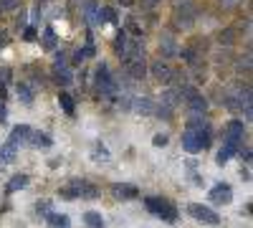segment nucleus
<instances>
[{
    "label": "nucleus",
    "mask_w": 253,
    "mask_h": 228,
    "mask_svg": "<svg viewBox=\"0 0 253 228\" xmlns=\"http://www.w3.org/2000/svg\"><path fill=\"white\" fill-rule=\"evenodd\" d=\"M132 109L137 112V114H142V117H150V114H155V101L152 99H134V104H132Z\"/></svg>",
    "instance_id": "10"
},
{
    "label": "nucleus",
    "mask_w": 253,
    "mask_h": 228,
    "mask_svg": "<svg viewBox=\"0 0 253 228\" xmlns=\"http://www.w3.org/2000/svg\"><path fill=\"white\" fill-rule=\"evenodd\" d=\"M187 213L193 216L195 221L208 223V226H218V223H220V216H218L215 211H210L208 205H200V203H190V205H187Z\"/></svg>",
    "instance_id": "4"
},
{
    "label": "nucleus",
    "mask_w": 253,
    "mask_h": 228,
    "mask_svg": "<svg viewBox=\"0 0 253 228\" xmlns=\"http://www.w3.org/2000/svg\"><path fill=\"white\" fill-rule=\"evenodd\" d=\"M96 20H99V23H114V20H117V13H114V8H101Z\"/></svg>",
    "instance_id": "20"
},
{
    "label": "nucleus",
    "mask_w": 253,
    "mask_h": 228,
    "mask_svg": "<svg viewBox=\"0 0 253 228\" xmlns=\"http://www.w3.org/2000/svg\"><path fill=\"white\" fill-rule=\"evenodd\" d=\"M0 119H5V107L0 104Z\"/></svg>",
    "instance_id": "37"
},
{
    "label": "nucleus",
    "mask_w": 253,
    "mask_h": 228,
    "mask_svg": "<svg viewBox=\"0 0 253 228\" xmlns=\"http://www.w3.org/2000/svg\"><path fill=\"white\" fill-rule=\"evenodd\" d=\"M79 195H81L79 180H74V182H69V185H63V188H61V198H66V200H74V198H79Z\"/></svg>",
    "instance_id": "16"
},
{
    "label": "nucleus",
    "mask_w": 253,
    "mask_h": 228,
    "mask_svg": "<svg viewBox=\"0 0 253 228\" xmlns=\"http://www.w3.org/2000/svg\"><path fill=\"white\" fill-rule=\"evenodd\" d=\"M79 190H81V198H96V185L86 182V180H79Z\"/></svg>",
    "instance_id": "19"
},
{
    "label": "nucleus",
    "mask_w": 253,
    "mask_h": 228,
    "mask_svg": "<svg viewBox=\"0 0 253 228\" xmlns=\"http://www.w3.org/2000/svg\"><path fill=\"white\" fill-rule=\"evenodd\" d=\"M160 51H162V56H177V44H175L170 36H165L160 41Z\"/></svg>",
    "instance_id": "15"
},
{
    "label": "nucleus",
    "mask_w": 253,
    "mask_h": 228,
    "mask_svg": "<svg viewBox=\"0 0 253 228\" xmlns=\"http://www.w3.org/2000/svg\"><path fill=\"white\" fill-rule=\"evenodd\" d=\"M185 101H187V107L193 114H205L208 112V101L203 94H198L195 89H185Z\"/></svg>",
    "instance_id": "5"
},
{
    "label": "nucleus",
    "mask_w": 253,
    "mask_h": 228,
    "mask_svg": "<svg viewBox=\"0 0 253 228\" xmlns=\"http://www.w3.org/2000/svg\"><path fill=\"white\" fill-rule=\"evenodd\" d=\"M26 185H28V175H23V173L13 175L10 182L5 185V193H15V190H20V188H26Z\"/></svg>",
    "instance_id": "14"
},
{
    "label": "nucleus",
    "mask_w": 253,
    "mask_h": 228,
    "mask_svg": "<svg viewBox=\"0 0 253 228\" xmlns=\"http://www.w3.org/2000/svg\"><path fill=\"white\" fill-rule=\"evenodd\" d=\"M58 104H61V109L66 112L69 117L76 114V104H74V99H71L69 94H58Z\"/></svg>",
    "instance_id": "17"
},
{
    "label": "nucleus",
    "mask_w": 253,
    "mask_h": 228,
    "mask_svg": "<svg viewBox=\"0 0 253 228\" xmlns=\"http://www.w3.org/2000/svg\"><path fill=\"white\" fill-rule=\"evenodd\" d=\"M18 0H0V13H8V10H15Z\"/></svg>",
    "instance_id": "29"
},
{
    "label": "nucleus",
    "mask_w": 253,
    "mask_h": 228,
    "mask_svg": "<svg viewBox=\"0 0 253 228\" xmlns=\"http://www.w3.org/2000/svg\"><path fill=\"white\" fill-rule=\"evenodd\" d=\"M218 41H220L223 46H233V44H236V33H233V28H225V31H220Z\"/></svg>",
    "instance_id": "22"
},
{
    "label": "nucleus",
    "mask_w": 253,
    "mask_h": 228,
    "mask_svg": "<svg viewBox=\"0 0 253 228\" xmlns=\"http://www.w3.org/2000/svg\"><path fill=\"white\" fill-rule=\"evenodd\" d=\"M144 205H147V211H152L155 216H160V218L167 221V223L177 221V208H175L170 200H165V198H147Z\"/></svg>",
    "instance_id": "1"
},
{
    "label": "nucleus",
    "mask_w": 253,
    "mask_h": 228,
    "mask_svg": "<svg viewBox=\"0 0 253 228\" xmlns=\"http://www.w3.org/2000/svg\"><path fill=\"white\" fill-rule=\"evenodd\" d=\"M119 3H122V5H132V0H119Z\"/></svg>",
    "instance_id": "38"
},
{
    "label": "nucleus",
    "mask_w": 253,
    "mask_h": 228,
    "mask_svg": "<svg viewBox=\"0 0 253 228\" xmlns=\"http://www.w3.org/2000/svg\"><path fill=\"white\" fill-rule=\"evenodd\" d=\"M150 71H152V76H155V79L160 81V84H167V81L172 79V69L167 66L162 58H160V61H155V64L150 66Z\"/></svg>",
    "instance_id": "8"
},
{
    "label": "nucleus",
    "mask_w": 253,
    "mask_h": 228,
    "mask_svg": "<svg viewBox=\"0 0 253 228\" xmlns=\"http://www.w3.org/2000/svg\"><path fill=\"white\" fill-rule=\"evenodd\" d=\"M46 221H48V226H51V228H69V226H71L69 216H63V213H53V211L46 216Z\"/></svg>",
    "instance_id": "12"
},
{
    "label": "nucleus",
    "mask_w": 253,
    "mask_h": 228,
    "mask_svg": "<svg viewBox=\"0 0 253 228\" xmlns=\"http://www.w3.org/2000/svg\"><path fill=\"white\" fill-rule=\"evenodd\" d=\"M96 3H86V10H84V18H86V20H91V23H94V20H96Z\"/></svg>",
    "instance_id": "27"
},
{
    "label": "nucleus",
    "mask_w": 253,
    "mask_h": 228,
    "mask_svg": "<svg viewBox=\"0 0 253 228\" xmlns=\"http://www.w3.org/2000/svg\"><path fill=\"white\" fill-rule=\"evenodd\" d=\"M109 190H112V195L117 200H134L139 195V190L134 188V185H129V182H114Z\"/></svg>",
    "instance_id": "6"
},
{
    "label": "nucleus",
    "mask_w": 253,
    "mask_h": 228,
    "mask_svg": "<svg viewBox=\"0 0 253 228\" xmlns=\"http://www.w3.org/2000/svg\"><path fill=\"white\" fill-rule=\"evenodd\" d=\"M84 221H86L89 228H104V218H101V213H96V211H89L86 216H84Z\"/></svg>",
    "instance_id": "18"
},
{
    "label": "nucleus",
    "mask_w": 253,
    "mask_h": 228,
    "mask_svg": "<svg viewBox=\"0 0 253 228\" xmlns=\"http://www.w3.org/2000/svg\"><path fill=\"white\" fill-rule=\"evenodd\" d=\"M94 160H101V162L109 160V152H107V147H104V144H96V147H94Z\"/></svg>",
    "instance_id": "26"
},
{
    "label": "nucleus",
    "mask_w": 253,
    "mask_h": 228,
    "mask_svg": "<svg viewBox=\"0 0 253 228\" xmlns=\"http://www.w3.org/2000/svg\"><path fill=\"white\" fill-rule=\"evenodd\" d=\"M152 142H155V147H162V144H167V135H157Z\"/></svg>",
    "instance_id": "31"
},
{
    "label": "nucleus",
    "mask_w": 253,
    "mask_h": 228,
    "mask_svg": "<svg viewBox=\"0 0 253 228\" xmlns=\"http://www.w3.org/2000/svg\"><path fill=\"white\" fill-rule=\"evenodd\" d=\"M233 155H236V150H233V147H228V144H223V147H220V152H218V157H215V160H218V165H225V162H228L230 157H233Z\"/></svg>",
    "instance_id": "23"
},
{
    "label": "nucleus",
    "mask_w": 253,
    "mask_h": 228,
    "mask_svg": "<svg viewBox=\"0 0 253 228\" xmlns=\"http://www.w3.org/2000/svg\"><path fill=\"white\" fill-rule=\"evenodd\" d=\"M36 211H38V216H43V218H46V216L51 213V203H48V200H41V203L36 205Z\"/></svg>",
    "instance_id": "28"
},
{
    "label": "nucleus",
    "mask_w": 253,
    "mask_h": 228,
    "mask_svg": "<svg viewBox=\"0 0 253 228\" xmlns=\"http://www.w3.org/2000/svg\"><path fill=\"white\" fill-rule=\"evenodd\" d=\"M28 135H31L28 124H18V127H13V132H10V139L15 144H23V142H28Z\"/></svg>",
    "instance_id": "11"
},
{
    "label": "nucleus",
    "mask_w": 253,
    "mask_h": 228,
    "mask_svg": "<svg viewBox=\"0 0 253 228\" xmlns=\"http://www.w3.org/2000/svg\"><path fill=\"white\" fill-rule=\"evenodd\" d=\"M122 66L132 79H144V74H147V61H144V53H139V51L132 56H124Z\"/></svg>",
    "instance_id": "3"
},
{
    "label": "nucleus",
    "mask_w": 253,
    "mask_h": 228,
    "mask_svg": "<svg viewBox=\"0 0 253 228\" xmlns=\"http://www.w3.org/2000/svg\"><path fill=\"white\" fill-rule=\"evenodd\" d=\"M43 46H46V48H53V46H56V31H53V28H46V31H43Z\"/></svg>",
    "instance_id": "25"
},
{
    "label": "nucleus",
    "mask_w": 253,
    "mask_h": 228,
    "mask_svg": "<svg viewBox=\"0 0 253 228\" xmlns=\"http://www.w3.org/2000/svg\"><path fill=\"white\" fill-rule=\"evenodd\" d=\"M177 99H180V96H177V91H175V89H167V91L162 94V101H165V107H170V109H172V107L177 104Z\"/></svg>",
    "instance_id": "24"
},
{
    "label": "nucleus",
    "mask_w": 253,
    "mask_h": 228,
    "mask_svg": "<svg viewBox=\"0 0 253 228\" xmlns=\"http://www.w3.org/2000/svg\"><path fill=\"white\" fill-rule=\"evenodd\" d=\"M84 58H86V53H84V48H79V51H76V56H74V61H76V64H81Z\"/></svg>",
    "instance_id": "33"
},
{
    "label": "nucleus",
    "mask_w": 253,
    "mask_h": 228,
    "mask_svg": "<svg viewBox=\"0 0 253 228\" xmlns=\"http://www.w3.org/2000/svg\"><path fill=\"white\" fill-rule=\"evenodd\" d=\"M28 144H33V147H51V137L43 135V132H33V130H31Z\"/></svg>",
    "instance_id": "13"
},
{
    "label": "nucleus",
    "mask_w": 253,
    "mask_h": 228,
    "mask_svg": "<svg viewBox=\"0 0 253 228\" xmlns=\"http://www.w3.org/2000/svg\"><path fill=\"white\" fill-rule=\"evenodd\" d=\"M210 200L218 203V205H228L230 200H233V190H230V185L225 182H218L213 190H210Z\"/></svg>",
    "instance_id": "7"
},
{
    "label": "nucleus",
    "mask_w": 253,
    "mask_h": 228,
    "mask_svg": "<svg viewBox=\"0 0 253 228\" xmlns=\"http://www.w3.org/2000/svg\"><path fill=\"white\" fill-rule=\"evenodd\" d=\"M26 41H36V31H33V28L26 31Z\"/></svg>",
    "instance_id": "36"
},
{
    "label": "nucleus",
    "mask_w": 253,
    "mask_h": 228,
    "mask_svg": "<svg viewBox=\"0 0 253 228\" xmlns=\"http://www.w3.org/2000/svg\"><path fill=\"white\" fill-rule=\"evenodd\" d=\"M220 3H223V8H236L241 0H220Z\"/></svg>",
    "instance_id": "32"
},
{
    "label": "nucleus",
    "mask_w": 253,
    "mask_h": 228,
    "mask_svg": "<svg viewBox=\"0 0 253 228\" xmlns=\"http://www.w3.org/2000/svg\"><path fill=\"white\" fill-rule=\"evenodd\" d=\"M18 99L23 101V104H31V101H33V91H31V87L18 84Z\"/></svg>",
    "instance_id": "21"
},
{
    "label": "nucleus",
    "mask_w": 253,
    "mask_h": 228,
    "mask_svg": "<svg viewBox=\"0 0 253 228\" xmlns=\"http://www.w3.org/2000/svg\"><path fill=\"white\" fill-rule=\"evenodd\" d=\"M15 155H18V144L13 142V139H8L3 147H0V165H8V162H13L15 160Z\"/></svg>",
    "instance_id": "9"
},
{
    "label": "nucleus",
    "mask_w": 253,
    "mask_h": 228,
    "mask_svg": "<svg viewBox=\"0 0 253 228\" xmlns=\"http://www.w3.org/2000/svg\"><path fill=\"white\" fill-rule=\"evenodd\" d=\"M8 81H10V71L8 69H0V89H3Z\"/></svg>",
    "instance_id": "30"
},
{
    "label": "nucleus",
    "mask_w": 253,
    "mask_h": 228,
    "mask_svg": "<svg viewBox=\"0 0 253 228\" xmlns=\"http://www.w3.org/2000/svg\"><path fill=\"white\" fill-rule=\"evenodd\" d=\"M243 135H246V127L243 122L233 119L225 124V135H223V144H228V147H233L236 152L241 150V142H243Z\"/></svg>",
    "instance_id": "2"
},
{
    "label": "nucleus",
    "mask_w": 253,
    "mask_h": 228,
    "mask_svg": "<svg viewBox=\"0 0 253 228\" xmlns=\"http://www.w3.org/2000/svg\"><path fill=\"white\" fill-rule=\"evenodd\" d=\"M58 81H61V84H69V81H71V76H69L66 71H61V74H58Z\"/></svg>",
    "instance_id": "34"
},
{
    "label": "nucleus",
    "mask_w": 253,
    "mask_h": 228,
    "mask_svg": "<svg viewBox=\"0 0 253 228\" xmlns=\"http://www.w3.org/2000/svg\"><path fill=\"white\" fill-rule=\"evenodd\" d=\"M157 3H160V0H142V5H144V8H155Z\"/></svg>",
    "instance_id": "35"
}]
</instances>
